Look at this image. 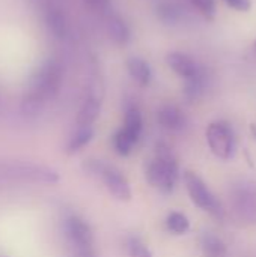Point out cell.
<instances>
[{
  "mask_svg": "<svg viewBox=\"0 0 256 257\" xmlns=\"http://www.w3.org/2000/svg\"><path fill=\"white\" fill-rule=\"evenodd\" d=\"M62 66L57 60L48 59L35 72L30 87L21 99L20 110L26 117H36L45 104L51 101L62 86Z\"/></svg>",
  "mask_w": 256,
  "mask_h": 257,
  "instance_id": "1",
  "label": "cell"
},
{
  "mask_svg": "<svg viewBox=\"0 0 256 257\" xmlns=\"http://www.w3.org/2000/svg\"><path fill=\"white\" fill-rule=\"evenodd\" d=\"M145 176L149 185L157 188L158 191L164 194L174 191L180 176V169L177 158L174 157L167 145H157L154 157L148 161L145 167Z\"/></svg>",
  "mask_w": 256,
  "mask_h": 257,
  "instance_id": "2",
  "label": "cell"
},
{
  "mask_svg": "<svg viewBox=\"0 0 256 257\" xmlns=\"http://www.w3.org/2000/svg\"><path fill=\"white\" fill-rule=\"evenodd\" d=\"M0 178L11 181H23L33 184L53 185L57 184L60 176L57 170L32 161H5L0 163Z\"/></svg>",
  "mask_w": 256,
  "mask_h": 257,
  "instance_id": "3",
  "label": "cell"
},
{
  "mask_svg": "<svg viewBox=\"0 0 256 257\" xmlns=\"http://www.w3.org/2000/svg\"><path fill=\"white\" fill-rule=\"evenodd\" d=\"M84 170L91 175H95L101 179V182L106 185L109 193L121 202H130L131 200V188L127 181V178L113 166L106 164L103 161L89 160L84 164Z\"/></svg>",
  "mask_w": 256,
  "mask_h": 257,
  "instance_id": "4",
  "label": "cell"
},
{
  "mask_svg": "<svg viewBox=\"0 0 256 257\" xmlns=\"http://www.w3.org/2000/svg\"><path fill=\"white\" fill-rule=\"evenodd\" d=\"M142 130H143L142 113L136 105H130L125 110L122 128L113 136V148L116 154L121 157L130 155L133 148L140 140Z\"/></svg>",
  "mask_w": 256,
  "mask_h": 257,
  "instance_id": "5",
  "label": "cell"
},
{
  "mask_svg": "<svg viewBox=\"0 0 256 257\" xmlns=\"http://www.w3.org/2000/svg\"><path fill=\"white\" fill-rule=\"evenodd\" d=\"M184 184L187 188V193L192 199V202L204 209L208 211L213 215H220L222 214V206L220 202L214 197V194L210 191V188L205 185V182L193 172H186L184 175Z\"/></svg>",
  "mask_w": 256,
  "mask_h": 257,
  "instance_id": "6",
  "label": "cell"
},
{
  "mask_svg": "<svg viewBox=\"0 0 256 257\" xmlns=\"http://www.w3.org/2000/svg\"><path fill=\"white\" fill-rule=\"evenodd\" d=\"M207 142L211 152L220 160H229L234 154V134L226 122H213L207 128Z\"/></svg>",
  "mask_w": 256,
  "mask_h": 257,
  "instance_id": "7",
  "label": "cell"
},
{
  "mask_svg": "<svg viewBox=\"0 0 256 257\" xmlns=\"http://www.w3.org/2000/svg\"><path fill=\"white\" fill-rule=\"evenodd\" d=\"M63 232L65 236L72 247V251L75 250H84V248H94V233L91 226L77 215H69L63 221Z\"/></svg>",
  "mask_w": 256,
  "mask_h": 257,
  "instance_id": "8",
  "label": "cell"
},
{
  "mask_svg": "<svg viewBox=\"0 0 256 257\" xmlns=\"http://www.w3.org/2000/svg\"><path fill=\"white\" fill-rule=\"evenodd\" d=\"M101 90H92L83 105L80 107L77 113V126H92L94 122L98 119L101 111V99H103Z\"/></svg>",
  "mask_w": 256,
  "mask_h": 257,
  "instance_id": "9",
  "label": "cell"
},
{
  "mask_svg": "<svg viewBox=\"0 0 256 257\" xmlns=\"http://www.w3.org/2000/svg\"><path fill=\"white\" fill-rule=\"evenodd\" d=\"M166 63L169 65V68L180 75L184 80H189L192 77H195L198 74V71L201 69L196 62L186 53L181 51H170L166 54Z\"/></svg>",
  "mask_w": 256,
  "mask_h": 257,
  "instance_id": "10",
  "label": "cell"
},
{
  "mask_svg": "<svg viewBox=\"0 0 256 257\" xmlns=\"http://www.w3.org/2000/svg\"><path fill=\"white\" fill-rule=\"evenodd\" d=\"M158 123L169 131H181L186 126V116L184 113L175 105H163L157 111Z\"/></svg>",
  "mask_w": 256,
  "mask_h": 257,
  "instance_id": "11",
  "label": "cell"
},
{
  "mask_svg": "<svg viewBox=\"0 0 256 257\" xmlns=\"http://www.w3.org/2000/svg\"><path fill=\"white\" fill-rule=\"evenodd\" d=\"M235 200H237V209L240 211V214L250 220H256V187H241L237 194H235Z\"/></svg>",
  "mask_w": 256,
  "mask_h": 257,
  "instance_id": "12",
  "label": "cell"
},
{
  "mask_svg": "<svg viewBox=\"0 0 256 257\" xmlns=\"http://www.w3.org/2000/svg\"><path fill=\"white\" fill-rule=\"evenodd\" d=\"M127 71L134 81L140 86H148L151 81V66L149 63L137 56H133L127 60Z\"/></svg>",
  "mask_w": 256,
  "mask_h": 257,
  "instance_id": "13",
  "label": "cell"
},
{
  "mask_svg": "<svg viewBox=\"0 0 256 257\" xmlns=\"http://www.w3.org/2000/svg\"><path fill=\"white\" fill-rule=\"evenodd\" d=\"M107 32L109 36L112 38V41L118 45H125L130 41V29L125 24V21L118 17V15H112L107 20Z\"/></svg>",
  "mask_w": 256,
  "mask_h": 257,
  "instance_id": "14",
  "label": "cell"
},
{
  "mask_svg": "<svg viewBox=\"0 0 256 257\" xmlns=\"http://www.w3.org/2000/svg\"><path fill=\"white\" fill-rule=\"evenodd\" d=\"M45 23L48 30L56 36V38H63L66 35L68 26H66V18L60 12V9L50 6L45 11Z\"/></svg>",
  "mask_w": 256,
  "mask_h": 257,
  "instance_id": "15",
  "label": "cell"
},
{
  "mask_svg": "<svg viewBox=\"0 0 256 257\" xmlns=\"http://www.w3.org/2000/svg\"><path fill=\"white\" fill-rule=\"evenodd\" d=\"M92 139H94V128L92 126H78L77 131L71 136L69 142L66 143L65 152L68 155H74L80 149H83L86 145H89V142Z\"/></svg>",
  "mask_w": 256,
  "mask_h": 257,
  "instance_id": "16",
  "label": "cell"
},
{
  "mask_svg": "<svg viewBox=\"0 0 256 257\" xmlns=\"http://www.w3.org/2000/svg\"><path fill=\"white\" fill-rule=\"evenodd\" d=\"M205 89H207V74H205V71L201 68L195 77L186 80L184 92H186L187 99L195 101V99H198L199 96H202V93L205 92Z\"/></svg>",
  "mask_w": 256,
  "mask_h": 257,
  "instance_id": "17",
  "label": "cell"
},
{
  "mask_svg": "<svg viewBox=\"0 0 256 257\" xmlns=\"http://www.w3.org/2000/svg\"><path fill=\"white\" fill-rule=\"evenodd\" d=\"M201 248L205 257H226L225 244L214 235H204L201 239Z\"/></svg>",
  "mask_w": 256,
  "mask_h": 257,
  "instance_id": "18",
  "label": "cell"
},
{
  "mask_svg": "<svg viewBox=\"0 0 256 257\" xmlns=\"http://www.w3.org/2000/svg\"><path fill=\"white\" fill-rule=\"evenodd\" d=\"M166 227L174 235H184L190 229V221L181 212H170L166 218Z\"/></svg>",
  "mask_w": 256,
  "mask_h": 257,
  "instance_id": "19",
  "label": "cell"
},
{
  "mask_svg": "<svg viewBox=\"0 0 256 257\" xmlns=\"http://www.w3.org/2000/svg\"><path fill=\"white\" fill-rule=\"evenodd\" d=\"M190 3L198 9V12L207 20H214L216 17V0H190Z\"/></svg>",
  "mask_w": 256,
  "mask_h": 257,
  "instance_id": "20",
  "label": "cell"
},
{
  "mask_svg": "<svg viewBox=\"0 0 256 257\" xmlns=\"http://www.w3.org/2000/svg\"><path fill=\"white\" fill-rule=\"evenodd\" d=\"M128 256L130 257H152L148 247L139 241L137 238H131L128 241Z\"/></svg>",
  "mask_w": 256,
  "mask_h": 257,
  "instance_id": "21",
  "label": "cell"
},
{
  "mask_svg": "<svg viewBox=\"0 0 256 257\" xmlns=\"http://www.w3.org/2000/svg\"><path fill=\"white\" fill-rule=\"evenodd\" d=\"M157 11H158V17H160L163 21H166V23H174V21H177L178 17H180L178 9H177L172 3H161V5L157 8Z\"/></svg>",
  "mask_w": 256,
  "mask_h": 257,
  "instance_id": "22",
  "label": "cell"
},
{
  "mask_svg": "<svg viewBox=\"0 0 256 257\" xmlns=\"http://www.w3.org/2000/svg\"><path fill=\"white\" fill-rule=\"evenodd\" d=\"M226 3L228 8L238 11V12H247L252 8V2L250 0H223Z\"/></svg>",
  "mask_w": 256,
  "mask_h": 257,
  "instance_id": "23",
  "label": "cell"
},
{
  "mask_svg": "<svg viewBox=\"0 0 256 257\" xmlns=\"http://www.w3.org/2000/svg\"><path fill=\"white\" fill-rule=\"evenodd\" d=\"M74 257H98L94 248H84V250H75L72 251Z\"/></svg>",
  "mask_w": 256,
  "mask_h": 257,
  "instance_id": "24",
  "label": "cell"
},
{
  "mask_svg": "<svg viewBox=\"0 0 256 257\" xmlns=\"http://www.w3.org/2000/svg\"><path fill=\"white\" fill-rule=\"evenodd\" d=\"M109 0H86V3L94 9H104Z\"/></svg>",
  "mask_w": 256,
  "mask_h": 257,
  "instance_id": "25",
  "label": "cell"
},
{
  "mask_svg": "<svg viewBox=\"0 0 256 257\" xmlns=\"http://www.w3.org/2000/svg\"><path fill=\"white\" fill-rule=\"evenodd\" d=\"M0 257H5V256H0Z\"/></svg>",
  "mask_w": 256,
  "mask_h": 257,
  "instance_id": "26",
  "label": "cell"
}]
</instances>
